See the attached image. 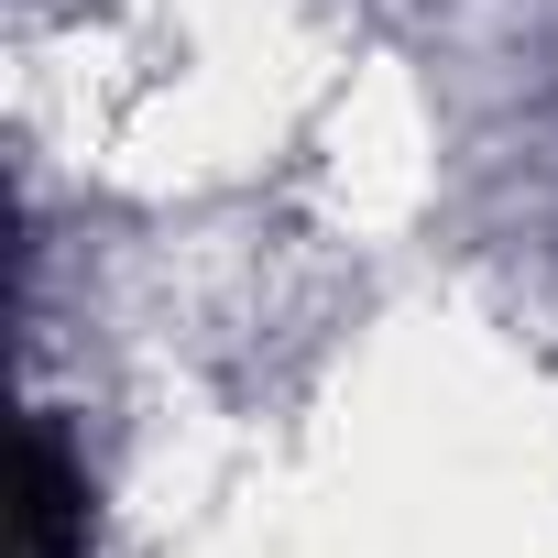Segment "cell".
Instances as JSON below:
<instances>
[{"label": "cell", "instance_id": "6da1fadb", "mask_svg": "<svg viewBox=\"0 0 558 558\" xmlns=\"http://www.w3.org/2000/svg\"><path fill=\"white\" fill-rule=\"evenodd\" d=\"M88 471H77V449H66V427L56 416H34L23 427V558H88Z\"/></svg>", "mask_w": 558, "mask_h": 558}]
</instances>
